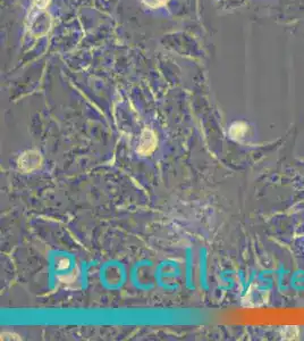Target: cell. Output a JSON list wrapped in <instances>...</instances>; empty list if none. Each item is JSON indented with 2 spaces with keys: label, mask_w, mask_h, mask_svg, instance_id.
<instances>
[{
  "label": "cell",
  "mask_w": 304,
  "mask_h": 341,
  "mask_svg": "<svg viewBox=\"0 0 304 341\" xmlns=\"http://www.w3.org/2000/svg\"><path fill=\"white\" fill-rule=\"evenodd\" d=\"M41 165V156L39 153L33 152V150H29L22 155L18 159V166L22 171L24 172H32L39 168Z\"/></svg>",
  "instance_id": "1"
},
{
  "label": "cell",
  "mask_w": 304,
  "mask_h": 341,
  "mask_svg": "<svg viewBox=\"0 0 304 341\" xmlns=\"http://www.w3.org/2000/svg\"><path fill=\"white\" fill-rule=\"evenodd\" d=\"M156 145H157L156 134H154L151 130L148 129L144 130L143 133L141 134L138 152L141 155H143V156H147V155H150L154 149H156Z\"/></svg>",
  "instance_id": "2"
},
{
  "label": "cell",
  "mask_w": 304,
  "mask_h": 341,
  "mask_svg": "<svg viewBox=\"0 0 304 341\" xmlns=\"http://www.w3.org/2000/svg\"><path fill=\"white\" fill-rule=\"evenodd\" d=\"M247 130H248V126L245 125L244 123H240V122L234 123L229 129V135L235 140H239V139L244 138L245 133H247Z\"/></svg>",
  "instance_id": "3"
},
{
  "label": "cell",
  "mask_w": 304,
  "mask_h": 341,
  "mask_svg": "<svg viewBox=\"0 0 304 341\" xmlns=\"http://www.w3.org/2000/svg\"><path fill=\"white\" fill-rule=\"evenodd\" d=\"M283 335L285 339H295L298 335V329L296 326H286L283 329Z\"/></svg>",
  "instance_id": "4"
},
{
  "label": "cell",
  "mask_w": 304,
  "mask_h": 341,
  "mask_svg": "<svg viewBox=\"0 0 304 341\" xmlns=\"http://www.w3.org/2000/svg\"><path fill=\"white\" fill-rule=\"evenodd\" d=\"M145 5H148L149 7H152V8H156V7H160L163 6V5H166L168 0H143Z\"/></svg>",
  "instance_id": "5"
}]
</instances>
